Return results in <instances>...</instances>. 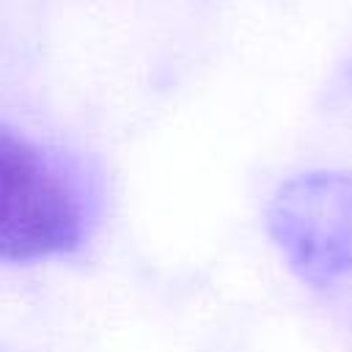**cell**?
Listing matches in <instances>:
<instances>
[{
  "mask_svg": "<svg viewBox=\"0 0 352 352\" xmlns=\"http://www.w3.org/2000/svg\"><path fill=\"white\" fill-rule=\"evenodd\" d=\"M94 223V190L60 151L0 121V258L77 253Z\"/></svg>",
  "mask_w": 352,
  "mask_h": 352,
  "instance_id": "1",
  "label": "cell"
}]
</instances>
